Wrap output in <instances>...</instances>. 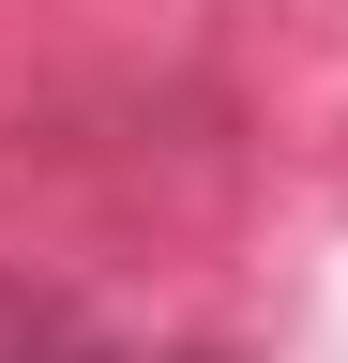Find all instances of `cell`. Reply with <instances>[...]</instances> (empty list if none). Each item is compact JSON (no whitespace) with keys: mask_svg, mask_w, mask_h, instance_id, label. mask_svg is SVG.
Segmentation results:
<instances>
[{"mask_svg":"<svg viewBox=\"0 0 348 363\" xmlns=\"http://www.w3.org/2000/svg\"><path fill=\"white\" fill-rule=\"evenodd\" d=\"M121 333H91L61 288H30V272H0V363H106Z\"/></svg>","mask_w":348,"mask_h":363,"instance_id":"6da1fadb","label":"cell"},{"mask_svg":"<svg viewBox=\"0 0 348 363\" xmlns=\"http://www.w3.org/2000/svg\"><path fill=\"white\" fill-rule=\"evenodd\" d=\"M106 363H228V348H106Z\"/></svg>","mask_w":348,"mask_h":363,"instance_id":"7a4b0ae2","label":"cell"}]
</instances>
